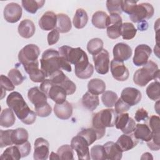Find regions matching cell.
Masks as SVG:
<instances>
[{"label":"cell","instance_id":"obj_1","mask_svg":"<svg viewBox=\"0 0 160 160\" xmlns=\"http://www.w3.org/2000/svg\"><path fill=\"white\" fill-rule=\"evenodd\" d=\"M59 52L68 62L74 65V72L78 78L86 79L91 77L94 67L89 62L87 54L81 48L62 46L59 48Z\"/></svg>","mask_w":160,"mask_h":160},{"label":"cell","instance_id":"obj_2","mask_svg":"<svg viewBox=\"0 0 160 160\" xmlns=\"http://www.w3.org/2000/svg\"><path fill=\"white\" fill-rule=\"evenodd\" d=\"M41 69L44 71L46 77H49L55 72L61 69L68 72H71V64L62 57L59 51L54 49L45 50L40 59Z\"/></svg>","mask_w":160,"mask_h":160},{"label":"cell","instance_id":"obj_3","mask_svg":"<svg viewBox=\"0 0 160 160\" xmlns=\"http://www.w3.org/2000/svg\"><path fill=\"white\" fill-rule=\"evenodd\" d=\"M6 104L24 124L30 125L35 122L37 116L36 112L29 108L19 92L14 91L10 93L7 97Z\"/></svg>","mask_w":160,"mask_h":160},{"label":"cell","instance_id":"obj_4","mask_svg":"<svg viewBox=\"0 0 160 160\" xmlns=\"http://www.w3.org/2000/svg\"><path fill=\"white\" fill-rule=\"evenodd\" d=\"M117 113L112 108L102 109L94 114L92 119V125L102 138L106 133V128L114 127Z\"/></svg>","mask_w":160,"mask_h":160},{"label":"cell","instance_id":"obj_5","mask_svg":"<svg viewBox=\"0 0 160 160\" xmlns=\"http://www.w3.org/2000/svg\"><path fill=\"white\" fill-rule=\"evenodd\" d=\"M159 77V69L156 62L150 60L142 67L138 69L134 74V82L141 87L145 86L153 79H158Z\"/></svg>","mask_w":160,"mask_h":160},{"label":"cell","instance_id":"obj_6","mask_svg":"<svg viewBox=\"0 0 160 160\" xmlns=\"http://www.w3.org/2000/svg\"><path fill=\"white\" fill-rule=\"evenodd\" d=\"M39 88L47 96L48 98L52 99L56 104L63 103L66 100L67 94L62 86L54 84L49 79H46L40 85Z\"/></svg>","mask_w":160,"mask_h":160},{"label":"cell","instance_id":"obj_7","mask_svg":"<svg viewBox=\"0 0 160 160\" xmlns=\"http://www.w3.org/2000/svg\"><path fill=\"white\" fill-rule=\"evenodd\" d=\"M40 54L39 47L34 44L26 45L18 54V60L23 68L38 62V57Z\"/></svg>","mask_w":160,"mask_h":160},{"label":"cell","instance_id":"obj_8","mask_svg":"<svg viewBox=\"0 0 160 160\" xmlns=\"http://www.w3.org/2000/svg\"><path fill=\"white\" fill-rule=\"evenodd\" d=\"M154 13L153 6L148 2L136 4L129 18L133 22H139L151 18Z\"/></svg>","mask_w":160,"mask_h":160},{"label":"cell","instance_id":"obj_9","mask_svg":"<svg viewBox=\"0 0 160 160\" xmlns=\"http://www.w3.org/2000/svg\"><path fill=\"white\" fill-rule=\"evenodd\" d=\"M122 22V19L119 14H110L108 16L106 23V33L109 38L115 39L121 36Z\"/></svg>","mask_w":160,"mask_h":160},{"label":"cell","instance_id":"obj_10","mask_svg":"<svg viewBox=\"0 0 160 160\" xmlns=\"http://www.w3.org/2000/svg\"><path fill=\"white\" fill-rule=\"evenodd\" d=\"M71 146L76 152L78 159L89 160L91 159L89 144L82 136L77 134L73 137L71 141Z\"/></svg>","mask_w":160,"mask_h":160},{"label":"cell","instance_id":"obj_11","mask_svg":"<svg viewBox=\"0 0 160 160\" xmlns=\"http://www.w3.org/2000/svg\"><path fill=\"white\" fill-rule=\"evenodd\" d=\"M96 71L99 74H106L109 70L110 61L108 51L102 49L99 53L92 56Z\"/></svg>","mask_w":160,"mask_h":160},{"label":"cell","instance_id":"obj_12","mask_svg":"<svg viewBox=\"0 0 160 160\" xmlns=\"http://www.w3.org/2000/svg\"><path fill=\"white\" fill-rule=\"evenodd\" d=\"M136 124L135 121L129 116L128 113L123 112L117 114L114 126L124 134H129L133 132Z\"/></svg>","mask_w":160,"mask_h":160},{"label":"cell","instance_id":"obj_13","mask_svg":"<svg viewBox=\"0 0 160 160\" xmlns=\"http://www.w3.org/2000/svg\"><path fill=\"white\" fill-rule=\"evenodd\" d=\"M152 53L151 48L147 44H139L134 50L132 58L133 63L136 66H142L147 63Z\"/></svg>","mask_w":160,"mask_h":160},{"label":"cell","instance_id":"obj_14","mask_svg":"<svg viewBox=\"0 0 160 160\" xmlns=\"http://www.w3.org/2000/svg\"><path fill=\"white\" fill-rule=\"evenodd\" d=\"M22 10L21 6L16 2L8 4L3 11L4 19L10 23H16L22 17Z\"/></svg>","mask_w":160,"mask_h":160},{"label":"cell","instance_id":"obj_15","mask_svg":"<svg viewBox=\"0 0 160 160\" xmlns=\"http://www.w3.org/2000/svg\"><path fill=\"white\" fill-rule=\"evenodd\" d=\"M49 155V142L43 138H38L34 142L33 158L35 160H46Z\"/></svg>","mask_w":160,"mask_h":160},{"label":"cell","instance_id":"obj_16","mask_svg":"<svg viewBox=\"0 0 160 160\" xmlns=\"http://www.w3.org/2000/svg\"><path fill=\"white\" fill-rule=\"evenodd\" d=\"M110 68L112 76L116 80L125 81L128 79L129 72L123 62L113 59L111 62Z\"/></svg>","mask_w":160,"mask_h":160},{"label":"cell","instance_id":"obj_17","mask_svg":"<svg viewBox=\"0 0 160 160\" xmlns=\"http://www.w3.org/2000/svg\"><path fill=\"white\" fill-rule=\"evenodd\" d=\"M121 98L128 105L132 106L136 105L141 101L142 94L138 89L132 87H127L122 91Z\"/></svg>","mask_w":160,"mask_h":160},{"label":"cell","instance_id":"obj_18","mask_svg":"<svg viewBox=\"0 0 160 160\" xmlns=\"http://www.w3.org/2000/svg\"><path fill=\"white\" fill-rule=\"evenodd\" d=\"M28 98L30 102L34 106V109L42 106L46 103L48 97L39 87H33L29 89Z\"/></svg>","mask_w":160,"mask_h":160},{"label":"cell","instance_id":"obj_19","mask_svg":"<svg viewBox=\"0 0 160 160\" xmlns=\"http://www.w3.org/2000/svg\"><path fill=\"white\" fill-rule=\"evenodd\" d=\"M114 59L121 62L128 60L132 53L131 48L124 42L117 43L112 50Z\"/></svg>","mask_w":160,"mask_h":160},{"label":"cell","instance_id":"obj_20","mask_svg":"<svg viewBox=\"0 0 160 160\" xmlns=\"http://www.w3.org/2000/svg\"><path fill=\"white\" fill-rule=\"evenodd\" d=\"M116 143L119 149L124 152L131 150L136 146L139 143V140L132 133L123 134L119 137Z\"/></svg>","mask_w":160,"mask_h":160},{"label":"cell","instance_id":"obj_21","mask_svg":"<svg viewBox=\"0 0 160 160\" xmlns=\"http://www.w3.org/2000/svg\"><path fill=\"white\" fill-rule=\"evenodd\" d=\"M57 14L52 11H47L39 19L38 24L44 31L53 30L56 27Z\"/></svg>","mask_w":160,"mask_h":160},{"label":"cell","instance_id":"obj_22","mask_svg":"<svg viewBox=\"0 0 160 160\" xmlns=\"http://www.w3.org/2000/svg\"><path fill=\"white\" fill-rule=\"evenodd\" d=\"M106 159L120 160L122 156V151L119 149L116 142L108 141L104 145Z\"/></svg>","mask_w":160,"mask_h":160},{"label":"cell","instance_id":"obj_23","mask_svg":"<svg viewBox=\"0 0 160 160\" xmlns=\"http://www.w3.org/2000/svg\"><path fill=\"white\" fill-rule=\"evenodd\" d=\"M133 132V135L137 139L146 142L149 141L152 136L151 129L146 123H139L136 124Z\"/></svg>","mask_w":160,"mask_h":160},{"label":"cell","instance_id":"obj_24","mask_svg":"<svg viewBox=\"0 0 160 160\" xmlns=\"http://www.w3.org/2000/svg\"><path fill=\"white\" fill-rule=\"evenodd\" d=\"M54 112L58 118L66 120L72 116V106L67 101L61 104H56L54 106Z\"/></svg>","mask_w":160,"mask_h":160},{"label":"cell","instance_id":"obj_25","mask_svg":"<svg viewBox=\"0 0 160 160\" xmlns=\"http://www.w3.org/2000/svg\"><path fill=\"white\" fill-rule=\"evenodd\" d=\"M36 27L34 22L28 19L22 20L19 24L18 31L19 34L23 38L29 39L35 33Z\"/></svg>","mask_w":160,"mask_h":160},{"label":"cell","instance_id":"obj_26","mask_svg":"<svg viewBox=\"0 0 160 160\" xmlns=\"http://www.w3.org/2000/svg\"><path fill=\"white\" fill-rule=\"evenodd\" d=\"M24 70L29 74V78L32 82H41L46 79V76L44 71L39 68V64L25 68Z\"/></svg>","mask_w":160,"mask_h":160},{"label":"cell","instance_id":"obj_27","mask_svg":"<svg viewBox=\"0 0 160 160\" xmlns=\"http://www.w3.org/2000/svg\"><path fill=\"white\" fill-rule=\"evenodd\" d=\"M82 106L89 111H94L99 104L98 95L93 94L90 92H86L81 99Z\"/></svg>","mask_w":160,"mask_h":160},{"label":"cell","instance_id":"obj_28","mask_svg":"<svg viewBox=\"0 0 160 160\" xmlns=\"http://www.w3.org/2000/svg\"><path fill=\"white\" fill-rule=\"evenodd\" d=\"M72 28L69 17L63 13L57 14V23L56 29L61 33H66L70 31Z\"/></svg>","mask_w":160,"mask_h":160},{"label":"cell","instance_id":"obj_29","mask_svg":"<svg viewBox=\"0 0 160 160\" xmlns=\"http://www.w3.org/2000/svg\"><path fill=\"white\" fill-rule=\"evenodd\" d=\"M14 111L11 108L4 109L0 115V124L4 128H9L14 125L16 121Z\"/></svg>","mask_w":160,"mask_h":160},{"label":"cell","instance_id":"obj_30","mask_svg":"<svg viewBox=\"0 0 160 160\" xmlns=\"http://www.w3.org/2000/svg\"><path fill=\"white\" fill-rule=\"evenodd\" d=\"M106 88V83L103 80L99 78L91 79L88 84V91L93 94L99 95L105 92Z\"/></svg>","mask_w":160,"mask_h":160},{"label":"cell","instance_id":"obj_31","mask_svg":"<svg viewBox=\"0 0 160 160\" xmlns=\"http://www.w3.org/2000/svg\"><path fill=\"white\" fill-rule=\"evenodd\" d=\"M88 21V16L86 11L82 8L78 9L72 19L74 26L77 29H82L86 26Z\"/></svg>","mask_w":160,"mask_h":160},{"label":"cell","instance_id":"obj_32","mask_svg":"<svg viewBox=\"0 0 160 160\" xmlns=\"http://www.w3.org/2000/svg\"><path fill=\"white\" fill-rule=\"evenodd\" d=\"M28 132L27 130L23 128H19L12 129L11 133L12 142L14 145L22 144L28 140Z\"/></svg>","mask_w":160,"mask_h":160},{"label":"cell","instance_id":"obj_33","mask_svg":"<svg viewBox=\"0 0 160 160\" xmlns=\"http://www.w3.org/2000/svg\"><path fill=\"white\" fill-rule=\"evenodd\" d=\"M78 135L82 136L89 145H91L96 140L102 138L98 132L94 128L82 129L78 133Z\"/></svg>","mask_w":160,"mask_h":160},{"label":"cell","instance_id":"obj_34","mask_svg":"<svg viewBox=\"0 0 160 160\" xmlns=\"http://www.w3.org/2000/svg\"><path fill=\"white\" fill-rule=\"evenodd\" d=\"M108 14L101 11L95 12L92 16V25L98 29L106 28V23L108 19Z\"/></svg>","mask_w":160,"mask_h":160},{"label":"cell","instance_id":"obj_35","mask_svg":"<svg viewBox=\"0 0 160 160\" xmlns=\"http://www.w3.org/2000/svg\"><path fill=\"white\" fill-rule=\"evenodd\" d=\"M22 158L21 152L17 145L11 146L6 148L1 156L2 160H18Z\"/></svg>","mask_w":160,"mask_h":160},{"label":"cell","instance_id":"obj_36","mask_svg":"<svg viewBox=\"0 0 160 160\" xmlns=\"http://www.w3.org/2000/svg\"><path fill=\"white\" fill-rule=\"evenodd\" d=\"M22 6L24 9L28 12L31 14H35L37 11L41 8L44 3L45 1H34V0H23L21 1Z\"/></svg>","mask_w":160,"mask_h":160},{"label":"cell","instance_id":"obj_37","mask_svg":"<svg viewBox=\"0 0 160 160\" xmlns=\"http://www.w3.org/2000/svg\"><path fill=\"white\" fill-rule=\"evenodd\" d=\"M146 94L152 101H159L160 99V83L155 81L150 83L146 88Z\"/></svg>","mask_w":160,"mask_h":160},{"label":"cell","instance_id":"obj_38","mask_svg":"<svg viewBox=\"0 0 160 160\" xmlns=\"http://www.w3.org/2000/svg\"><path fill=\"white\" fill-rule=\"evenodd\" d=\"M137 29L131 22H124L121 26V36L124 40H130L136 34Z\"/></svg>","mask_w":160,"mask_h":160},{"label":"cell","instance_id":"obj_39","mask_svg":"<svg viewBox=\"0 0 160 160\" xmlns=\"http://www.w3.org/2000/svg\"><path fill=\"white\" fill-rule=\"evenodd\" d=\"M103 41L100 38L91 39L87 44V50L91 54L95 55L99 53L103 49Z\"/></svg>","mask_w":160,"mask_h":160},{"label":"cell","instance_id":"obj_40","mask_svg":"<svg viewBox=\"0 0 160 160\" xmlns=\"http://www.w3.org/2000/svg\"><path fill=\"white\" fill-rule=\"evenodd\" d=\"M118 99V97L117 94L111 91H106L104 92L101 96V100L103 104L108 108L113 107Z\"/></svg>","mask_w":160,"mask_h":160},{"label":"cell","instance_id":"obj_41","mask_svg":"<svg viewBox=\"0 0 160 160\" xmlns=\"http://www.w3.org/2000/svg\"><path fill=\"white\" fill-rule=\"evenodd\" d=\"M57 153L60 159H74V151L71 145L64 144L58 148Z\"/></svg>","mask_w":160,"mask_h":160},{"label":"cell","instance_id":"obj_42","mask_svg":"<svg viewBox=\"0 0 160 160\" xmlns=\"http://www.w3.org/2000/svg\"><path fill=\"white\" fill-rule=\"evenodd\" d=\"M144 121L151 129L152 134H160V118L158 116L153 115L148 117Z\"/></svg>","mask_w":160,"mask_h":160},{"label":"cell","instance_id":"obj_43","mask_svg":"<svg viewBox=\"0 0 160 160\" xmlns=\"http://www.w3.org/2000/svg\"><path fill=\"white\" fill-rule=\"evenodd\" d=\"M90 157L92 160H105V152L104 146L97 144L91 148Z\"/></svg>","mask_w":160,"mask_h":160},{"label":"cell","instance_id":"obj_44","mask_svg":"<svg viewBox=\"0 0 160 160\" xmlns=\"http://www.w3.org/2000/svg\"><path fill=\"white\" fill-rule=\"evenodd\" d=\"M121 4V0H108L106 1V8L110 14H118L120 15L122 12Z\"/></svg>","mask_w":160,"mask_h":160},{"label":"cell","instance_id":"obj_45","mask_svg":"<svg viewBox=\"0 0 160 160\" xmlns=\"http://www.w3.org/2000/svg\"><path fill=\"white\" fill-rule=\"evenodd\" d=\"M12 129L1 130L0 131V147L4 148L8 146L13 145L11 140V133Z\"/></svg>","mask_w":160,"mask_h":160},{"label":"cell","instance_id":"obj_46","mask_svg":"<svg viewBox=\"0 0 160 160\" xmlns=\"http://www.w3.org/2000/svg\"><path fill=\"white\" fill-rule=\"evenodd\" d=\"M8 78L11 79L14 86L20 85L25 79L21 72L17 69H12L8 72Z\"/></svg>","mask_w":160,"mask_h":160},{"label":"cell","instance_id":"obj_47","mask_svg":"<svg viewBox=\"0 0 160 160\" xmlns=\"http://www.w3.org/2000/svg\"><path fill=\"white\" fill-rule=\"evenodd\" d=\"M0 85L1 89L5 91H11L15 88V86L11 79L3 74H1L0 76Z\"/></svg>","mask_w":160,"mask_h":160},{"label":"cell","instance_id":"obj_48","mask_svg":"<svg viewBox=\"0 0 160 160\" xmlns=\"http://www.w3.org/2000/svg\"><path fill=\"white\" fill-rule=\"evenodd\" d=\"M60 85L65 89L67 96L74 94L76 90V85L68 78H67Z\"/></svg>","mask_w":160,"mask_h":160},{"label":"cell","instance_id":"obj_49","mask_svg":"<svg viewBox=\"0 0 160 160\" xmlns=\"http://www.w3.org/2000/svg\"><path fill=\"white\" fill-rule=\"evenodd\" d=\"M35 112L37 116L42 118H45L49 116L51 114L52 112V108L48 103H46L42 106L35 108Z\"/></svg>","mask_w":160,"mask_h":160},{"label":"cell","instance_id":"obj_50","mask_svg":"<svg viewBox=\"0 0 160 160\" xmlns=\"http://www.w3.org/2000/svg\"><path fill=\"white\" fill-rule=\"evenodd\" d=\"M137 3H138L137 1H122V4H121L122 11L130 15L133 11Z\"/></svg>","mask_w":160,"mask_h":160},{"label":"cell","instance_id":"obj_51","mask_svg":"<svg viewBox=\"0 0 160 160\" xmlns=\"http://www.w3.org/2000/svg\"><path fill=\"white\" fill-rule=\"evenodd\" d=\"M114 111L117 114H121L129 110L131 106L126 103L124 101L121 99V98L118 99L117 101L114 104Z\"/></svg>","mask_w":160,"mask_h":160},{"label":"cell","instance_id":"obj_52","mask_svg":"<svg viewBox=\"0 0 160 160\" xmlns=\"http://www.w3.org/2000/svg\"><path fill=\"white\" fill-rule=\"evenodd\" d=\"M48 43L49 45H53L58 42L59 39V32L56 29L50 31L48 34Z\"/></svg>","mask_w":160,"mask_h":160},{"label":"cell","instance_id":"obj_53","mask_svg":"<svg viewBox=\"0 0 160 160\" xmlns=\"http://www.w3.org/2000/svg\"><path fill=\"white\" fill-rule=\"evenodd\" d=\"M148 113L143 108L138 109L134 115L136 121L140 122L141 121H146L148 118Z\"/></svg>","mask_w":160,"mask_h":160},{"label":"cell","instance_id":"obj_54","mask_svg":"<svg viewBox=\"0 0 160 160\" xmlns=\"http://www.w3.org/2000/svg\"><path fill=\"white\" fill-rule=\"evenodd\" d=\"M19 148V149L21 152L22 158H24L28 156L30 152H31V146L30 142L28 141L26 142L20 144V145H17Z\"/></svg>","mask_w":160,"mask_h":160},{"label":"cell","instance_id":"obj_55","mask_svg":"<svg viewBox=\"0 0 160 160\" xmlns=\"http://www.w3.org/2000/svg\"><path fill=\"white\" fill-rule=\"evenodd\" d=\"M148 24L146 21H143L138 22V29L139 31H145L148 29Z\"/></svg>","mask_w":160,"mask_h":160},{"label":"cell","instance_id":"obj_56","mask_svg":"<svg viewBox=\"0 0 160 160\" xmlns=\"http://www.w3.org/2000/svg\"><path fill=\"white\" fill-rule=\"evenodd\" d=\"M141 159H153V158H152V154H151V153H149V152H145V153H144L143 154H142V157L141 158Z\"/></svg>","mask_w":160,"mask_h":160},{"label":"cell","instance_id":"obj_57","mask_svg":"<svg viewBox=\"0 0 160 160\" xmlns=\"http://www.w3.org/2000/svg\"><path fill=\"white\" fill-rule=\"evenodd\" d=\"M49 159H52V160H55V159H60L59 157L58 154V153H55L54 152H51L50 156H49Z\"/></svg>","mask_w":160,"mask_h":160},{"label":"cell","instance_id":"obj_58","mask_svg":"<svg viewBox=\"0 0 160 160\" xmlns=\"http://www.w3.org/2000/svg\"><path fill=\"white\" fill-rule=\"evenodd\" d=\"M154 109H155V110H156L158 114H159V112H158V111H159V101H157V102H156V105L154 106Z\"/></svg>","mask_w":160,"mask_h":160}]
</instances>
